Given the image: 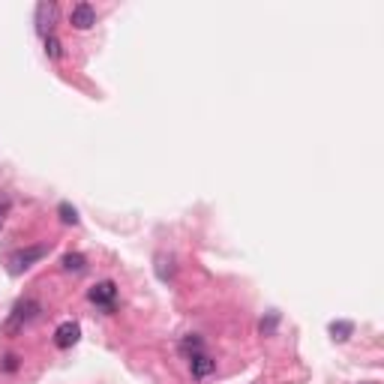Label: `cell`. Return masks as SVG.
<instances>
[{"instance_id": "13", "label": "cell", "mask_w": 384, "mask_h": 384, "mask_svg": "<svg viewBox=\"0 0 384 384\" xmlns=\"http://www.w3.org/2000/svg\"><path fill=\"white\" fill-rule=\"evenodd\" d=\"M9 204H12V202H9V195H6V192H0V219H4V213L9 210Z\"/></svg>"}, {"instance_id": "3", "label": "cell", "mask_w": 384, "mask_h": 384, "mask_svg": "<svg viewBox=\"0 0 384 384\" xmlns=\"http://www.w3.org/2000/svg\"><path fill=\"white\" fill-rule=\"evenodd\" d=\"M48 255V247L46 244H39V247H27V249H19L16 255H12V270H27L33 261H39V259H46Z\"/></svg>"}, {"instance_id": "14", "label": "cell", "mask_w": 384, "mask_h": 384, "mask_svg": "<svg viewBox=\"0 0 384 384\" xmlns=\"http://www.w3.org/2000/svg\"><path fill=\"white\" fill-rule=\"evenodd\" d=\"M0 225H4V219H0Z\"/></svg>"}, {"instance_id": "12", "label": "cell", "mask_w": 384, "mask_h": 384, "mask_svg": "<svg viewBox=\"0 0 384 384\" xmlns=\"http://www.w3.org/2000/svg\"><path fill=\"white\" fill-rule=\"evenodd\" d=\"M180 348H183V351H187V354H195V351H204V346H202V339H198V336H187V339H183V343H180Z\"/></svg>"}, {"instance_id": "8", "label": "cell", "mask_w": 384, "mask_h": 384, "mask_svg": "<svg viewBox=\"0 0 384 384\" xmlns=\"http://www.w3.org/2000/svg\"><path fill=\"white\" fill-rule=\"evenodd\" d=\"M88 267V261H84L81 252H66L63 255V270H73V274H81V270Z\"/></svg>"}, {"instance_id": "2", "label": "cell", "mask_w": 384, "mask_h": 384, "mask_svg": "<svg viewBox=\"0 0 384 384\" xmlns=\"http://www.w3.org/2000/svg\"><path fill=\"white\" fill-rule=\"evenodd\" d=\"M90 297V303L96 306H103V309H115V301H118V286L111 279H103V282H96V286L88 291Z\"/></svg>"}, {"instance_id": "9", "label": "cell", "mask_w": 384, "mask_h": 384, "mask_svg": "<svg viewBox=\"0 0 384 384\" xmlns=\"http://www.w3.org/2000/svg\"><path fill=\"white\" fill-rule=\"evenodd\" d=\"M351 331H354L351 321H333L331 324V333H333V339H339V343H346V339L351 336Z\"/></svg>"}, {"instance_id": "1", "label": "cell", "mask_w": 384, "mask_h": 384, "mask_svg": "<svg viewBox=\"0 0 384 384\" xmlns=\"http://www.w3.org/2000/svg\"><path fill=\"white\" fill-rule=\"evenodd\" d=\"M36 312H39V303L36 301H21L16 309H12V316L6 318V324H4V331L12 336V333H19L21 331V327L27 324V321H31L33 316H36Z\"/></svg>"}, {"instance_id": "6", "label": "cell", "mask_w": 384, "mask_h": 384, "mask_svg": "<svg viewBox=\"0 0 384 384\" xmlns=\"http://www.w3.org/2000/svg\"><path fill=\"white\" fill-rule=\"evenodd\" d=\"M54 21H58V6H54V4H39L36 6V31L42 36H48Z\"/></svg>"}, {"instance_id": "7", "label": "cell", "mask_w": 384, "mask_h": 384, "mask_svg": "<svg viewBox=\"0 0 384 384\" xmlns=\"http://www.w3.org/2000/svg\"><path fill=\"white\" fill-rule=\"evenodd\" d=\"M190 369H192L195 378H207L213 369H217V360H213L210 354H204V351H195V354H190Z\"/></svg>"}, {"instance_id": "10", "label": "cell", "mask_w": 384, "mask_h": 384, "mask_svg": "<svg viewBox=\"0 0 384 384\" xmlns=\"http://www.w3.org/2000/svg\"><path fill=\"white\" fill-rule=\"evenodd\" d=\"M46 54H48L51 61H58L61 54H63V46H61V39H58V36H51V33L46 36Z\"/></svg>"}, {"instance_id": "5", "label": "cell", "mask_w": 384, "mask_h": 384, "mask_svg": "<svg viewBox=\"0 0 384 384\" xmlns=\"http://www.w3.org/2000/svg\"><path fill=\"white\" fill-rule=\"evenodd\" d=\"M78 336H81L78 321H63V324H58V331H54V346L66 351L78 343Z\"/></svg>"}, {"instance_id": "4", "label": "cell", "mask_w": 384, "mask_h": 384, "mask_svg": "<svg viewBox=\"0 0 384 384\" xmlns=\"http://www.w3.org/2000/svg\"><path fill=\"white\" fill-rule=\"evenodd\" d=\"M69 24H73L76 31H90L96 24V9L90 4H76L73 12H69Z\"/></svg>"}, {"instance_id": "11", "label": "cell", "mask_w": 384, "mask_h": 384, "mask_svg": "<svg viewBox=\"0 0 384 384\" xmlns=\"http://www.w3.org/2000/svg\"><path fill=\"white\" fill-rule=\"evenodd\" d=\"M58 213H61V219H63L66 225H76V222H78V210H76L73 204H66V202H63V204L58 207Z\"/></svg>"}]
</instances>
